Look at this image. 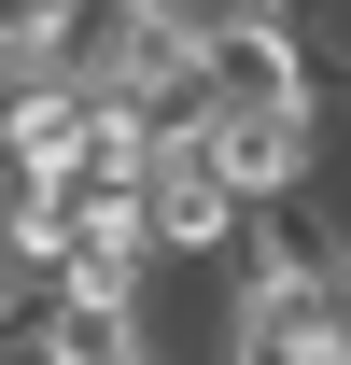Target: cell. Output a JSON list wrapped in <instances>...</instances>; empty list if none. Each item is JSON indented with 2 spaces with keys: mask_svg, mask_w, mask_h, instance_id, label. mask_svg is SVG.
<instances>
[{
  "mask_svg": "<svg viewBox=\"0 0 351 365\" xmlns=\"http://www.w3.org/2000/svg\"><path fill=\"white\" fill-rule=\"evenodd\" d=\"M323 127H337V113H323V98H211V169L239 182V211H267V197H309V182H323Z\"/></svg>",
  "mask_w": 351,
  "mask_h": 365,
  "instance_id": "cell-1",
  "label": "cell"
},
{
  "mask_svg": "<svg viewBox=\"0 0 351 365\" xmlns=\"http://www.w3.org/2000/svg\"><path fill=\"white\" fill-rule=\"evenodd\" d=\"M127 197H141V239H155V267H225V239H239V182L211 169V140H155Z\"/></svg>",
  "mask_w": 351,
  "mask_h": 365,
  "instance_id": "cell-2",
  "label": "cell"
},
{
  "mask_svg": "<svg viewBox=\"0 0 351 365\" xmlns=\"http://www.w3.org/2000/svg\"><path fill=\"white\" fill-rule=\"evenodd\" d=\"M71 140H85V85L56 71H0V182H71Z\"/></svg>",
  "mask_w": 351,
  "mask_h": 365,
  "instance_id": "cell-3",
  "label": "cell"
},
{
  "mask_svg": "<svg viewBox=\"0 0 351 365\" xmlns=\"http://www.w3.org/2000/svg\"><path fill=\"white\" fill-rule=\"evenodd\" d=\"M56 14H71V0H0V71H43Z\"/></svg>",
  "mask_w": 351,
  "mask_h": 365,
  "instance_id": "cell-4",
  "label": "cell"
},
{
  "mask_svg": "<svg viewBox=\"0 0 351 365\" xmlns=\"http://www.w3.org/2000/svg\"><path fill=\"white\" fill-rule=\"evenodd\" d=\"M323 365H351V267L323 281Z\"/></svg>",
  "mask_w": 351,
  "mask_h": 365,
  "instance_id": "cell-5",
  "label": "cell"
},
{
  "mask_svg": "<svg viewBox=\"0 0 351 365\" xmlns=\"http://www.w3.org/2000/svg\"><path fill=\"white\" fill-rule=\"evenodd\" d=\"M113 365H169V351H113Z\"/></svg>",
  "mask_w": 351,
  "mask_h": 365,
  "instance_id": "cell-6",
  "label": "cell"
},
{
  "mask_svg": "<svg viewBox=\"0 0 351 365\" xmlns=\"http://www.w3.org/2000/svg\"><path fill=\"white\" fill-rule=\"evenodd\" d=\"M0 197H14V182H0Z\"/></svg>",
  "mask_w": 351,
  "mask_h": 365,
  "instance_id": "cell-7",
  "label": "cell"
}]
</instances>
